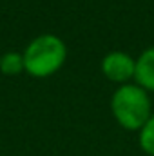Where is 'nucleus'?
Segmentation results:
<instances>
[{
	"mask_svg": "<svg viewBox=\"0 0 154 156\" xmlns=\"http://www.w3.org/2000/svg\"><path fill=\"white\" fill-rule=\"evenodd\" d=\"M0 71L5 76H16L26 71L24 67V55L18 51H5L0 56Z\"/></svg>",
	"mask_w": 154,
	"mask_h": 156,
	"instance_id": "5",
	"label": "nucleus"
},
{
	"mask_svg": "<svg viewBox=\"0 0 154 156\" xmlns=\"http://www.w3.org/2000/svg\"><path fill=\"white\" fill-rule=\"evenodd\" d=\"M24 67L33 78H49L67 62V44L53 33H44L31 40L24 49Z\"/></svg>",
	"mask_w": 154,
	"mask_h": 156,
	"instance_id": "1",
	"label": "nucleus"
},
{
	"mask_svg": "<svg viewBox=\"0 0 154 156\" xmlns=\"http://www.w3.org/2000/svg\"><path fill=\"white\" fill-rule=\"evenodd\" d=\"M138 144L145 154L154 156V113L145 122V125L138 131Z\"/></svg>",
	"mask_w": 154,
	"mask_h": 156,
	"instance_id": "6",
	"label": "nucleus"
},
{
	"mask_svg": "<svg viewBox=\"0 0 154 156\" xmlns=\"http://www.w3.org/2000/svg\"><path fill=\"white\" fill-rule=\"evenodd\" d=\"M111 113L125 131H140L154 113L151 94L134 82L118 85L111 96Z\"/></svg>",
	"mask_w": 154,
	"mask_h": 156,
	"instance_id": "2",
	"label": "nucleus"
},
{
	"mask_svg": "<svg viewBox=\"0 0 154 156\" xmlns=\"http://www.w3.org/2000/svg\"><path fill=\"white\" fill-rule=\"evenodd\" d=\"M100 69H102V75L109 82L125 85V83L134 82L136 58H132L125 51H111L102 58Z\"/></svg>",
	"mask_w": 154,
	"mask_h": 156,
	"instance_id": "3",
	"label": "nucleus"
},
{
	"mask_svg": "<svg viewBox=\"0 0 154 156\" xmlns=\"http://www.w3.org/2000/svg\"><path fill=\"white\" fill-rule=\"evenodd\" d=\"M134 83L147 93H154V45L143 49L136 58Z\"/></svg>",
	"mask_w": 154,
	"mask_h": 156,
	"instance_id": "4",
	"label": "nucleus"
}]
</instances>
